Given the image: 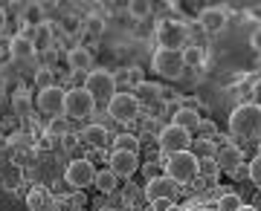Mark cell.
Listing matches in <instances>:
<instances>
[{"label":"cell","instance_id":"obj_17","mask_svg":"<svg viewBox=\"0 0 261 211\" xmlns=\"http://www.w3.org/2000/svg\"><path fill=\"white\" fill-rule=\"evenodd\" d=\"M20 23L29 26V29L47 23V6H44V3H27V6L20 9Z\"/></svg>","mask_w":261,"mask_h":211},{"label":"cell","instance_id":"obj_35","mask_svg":"<svg viewBox=\"0 0 261 211\" xmlns=\"http://www.w3.org/2000/svg\"><path fill=\"white\" fill-rule=\"evenodd\" d=\"M247 168H250V183H252V185H258V188H261V154L252 156V162H250Z\"/></svg>","mask_w":261,"mask_h":211},{"label":"cell","instance_id":"obj_14","mask_svg":"<svg viewBox=\"0 0 261 211\" xmlns=\"http://www.w3.org/2000/svg\"><path fill=\"white\" fill-rule=\"evenodd\" d=\"M218 165H221V171H226V174H235L238 168H241V162H244V150H241V145H224V147H218Z\"/></svg>","mask_w":261,"mask_h":211},{"label":"cell","instance_id":"obj_11","mask_svg":"<svg viewBox=\"0 0 261 211\" xmlns=\"http://www.w3.org/2000/svg\"><path fill=\"white\" fill-rule=\"evenodd\" d=\"M177 188L180 185L174 183V179H168L166 174L163 176H154V179H148L145 183V197H148V202H174V197H177Z\"/></svg>","mask_w":261,"mask_h":211},{"label":"cell","instance_id":"obj_44","mask_svg":"<svg viewBox=\"0 0 261 211\" xmlns=\"http://www.w3.org/2000/svg\"><path fill=\"white\" fill-rule=\"evenodd\" d=\"M258 67H261V55H258Z\"/></svg>","mask_w":261,"mask_h":211},{"label":"cell","instance_id":"obj_31","mask_svg":"<svg viewBox=\"0 0 261 211\" xmlns=\"http://www.w3.org/2000/svg\"><path fill=\"white\" fill-rule=\"evenodd\" d=\"M154 6H151V0H130L128 3V15L134 20H148Z\"/></svg>","mask_w":261,"mask_h":211},{"label":"cell","instance_id":"obj_30","mask_svg":"<svg viewBox=\"0 0 261 211\" xmlns=\"http://www.w3.org/2000/svg\"><path fill=\"white\" fill-rule=\"evenodd\" d=\"M56 70H47V67H38L35 70V87L38 93H44V90H53L56 87Z\"/></svg>","mask_w":261,"mask_h":211},{"label":"cell","instance_id":"obj_25","mask_svg":"<svg viewBox=\"0 0 261 211\" xmlns=\"http://www.w3.org/2000/svg\"><path fill=\"white\" fill-rule=\"evenodd\" d=\"M93 185H96L102 194H113L116 188H119V176L113 174L111 168H105V171H96V183H93Z\"/></svg>","mask_w":261,"mask_h":211},{"label":"cell","instance_id":"obj_9","mask_svg":"<svg viewBox=\"0 0 261 211\" xmlns=\"http://www.w3.org/2000/svg\"><path fill=\"white\" fill-rule=\"evenodd\" d=\"M108 116L116 122H134L137 116H140V101H137V96L128 90L116 93L111 101H108Z\"/></svg>","mask_w":261,"mask_h":211},{"label":"cell","instance_id":"obj_2","mask_svg":"<svg viewBox=\"0 0 261 211\" xmlns=\"http://www.w3.org/2000/svg\"><path fill=\"white\" fill-rule=\"evenodd\" d=\"M163 174L174 179L177 185L195 183L197 179V156L192 150H180V154H163Z\"/></svg>","mask_w":261,"mask_h":211},{"label":"cell","instance_id":"obj_29","mask_svg":"<svg viewBox=\"0 0 261 211\" xmlns=\"http://www.w3.org/2000/svg\"><path fill=\"white\" fill-rule=\"evenodd\" d=\"M192 154L197 159H212V156H218V147L212 139H192Z\"/></svg>","mask_w":261,"mask_h":211},{"label":"cell","instance_id":"obj_15","mask_svg":"<svg viewBox=\"0 0 261 211\" xmlns=\"http://www.w3.org/2000/svg\"><path fill=\"white\" fill-rule=\"evenodd\" d=\"M67 64H70V70L73 73H90L93 70V52L87 49V46H82V44H75V46H70V52H67Z\"/></svg>","mask_w":261,"mask_h":211},{"label":"cell","instance_id":"obj_24","mask_svg":"<svg viewBox=\"0 0 261 211\" xmlns=\"http://www.w3.org/2000/svg\"><path fill=\"white\" fill-rule=\"evenodd\" d=\"M218 176H221V165H218V159H197V179H206V183H218Z\"/></svg>","mask_w":261,"mask_h":211},{"label":"cell","instance_id":"obj_10","mask_svg":"<svg viewBox=\"0 0 261 211\" xmlns=\"http://www.w3.org/2000/svg\"><path fill=\"white\" fill-rule=\"evenodd\" d=\"M226 18H229L226 6H203L197 12V26L203 29L206 35H218V32L226 29Z\"/></svg>","mask_w":261,"mask_h":211},{"label":"cell","instance_id":"obj_41","mask_svg":"<svg viewBox=\"0 0 261 211\" xmlns=\"http://www.w3.org/2000/svg\"><path fill=\"white\" fill-rule=\"evenodd\" d=\"M252 99H255V104L261 107V78L255 84H252Z\"/></svg>","mask_w":261,"mask_h":211},{"label":"cell","instance_id":"obj_34","mask_svg":"<svg viewBox=\"0 0 261 211\" xmlns=\"http://www.w3.org/2000/svg\"><path fill=\"white\" fill-rule=\"evenodd\" d=\"M20 179H23V174H20V168H12V165H6V168H3V183L9 185V188H18V185H20Z\"/></svg>","mask_w":261,"mask_h":211},{"label":"cell","instance_id":"obj_4","mask_svg":"<svg viewBox=\"0 0 261 211\" xmlns=\"http://www.w3.org/2000/svg\"><path fill=\"white\" fill-rule=\"evenodd\" d=\"M157 44L160 49H186L189 46V26L177 18H166L157 23Z\"/></svg>","mask_w":261,"mask_h":211},{"label":"cell","instance_id":"obj_6","mask_svg":"<svg viewBox=\"0 0 261 211\" xmlns=\"http://www.w3.org/2000/svg\"><path fill=\"white\" fill-rule=\"evenodd\" d=\"M96 110V99L90 96V93L84 90V87H70L67 90V96H64V116L67 119H87L90 113Z\"/></svg>","mask_w":261,"mask_h":211},{"label":"cell","instance_id":"obj_8","mask_svg":"<svg viewBox=\"0 0 261 211\" xmlns=\"http://www.w3.org/2000/svg\"><path fill=\"white\" fill-rule=\"evenodd\" d=\"M64 183L73 188V191H84L87 185L96 183V168L90 159H73L70 165L64 168Z\"/></svg>","mask_w":261,"mask_h":211},{"label":"cell","instance_id":"obj_26","mask_svg":"<svg viewBox=\"0 0 261 211\" xmlns=\"http://www.w3.org/2000/svg\"><path fill=\"white\" fill-rule=\"evenodd\" d=\"M82 32L87 38H99L105 32V15L102 12H93V15H87V18L82 20Z\"/></svg>","mask_w":261,"mask_h":211},{"label":"cell","instance_id":"obj_13","mask_svg":"<svg viewBox=\"0 0 261 211\" xmlns=\"http://www.w3.org/2000/svg\"><path fill=\"white\" fill-rule=\"evenodd\" d=\"M108 162H111V171L116 176H134L137 174V171H140V154H128V150H111V159H108Z\"/></svg>","mask_w":261,"mask_h":211},{"label":"cell","instance_id":"obj_37","mask_svg":"<svg viewBox=\"0 0 261 211\" xmlns=\"http://www.w3.org/2000/svg\"><path fill=\"white\" fill-rule=\"evenodd\" d=\"M142 81H145V75H142L140 67H128V84H130V90H134V87H140Z\"/></svg>","mask_w":261,"mask_h":211},{"label":"cell","instance_id":"obj_33","mask_svg":"<svg viewBox=\"0 0 261 211\" xmlns=\"http://www.w3.org/2000/svg\"><path fill=\"white\" fill-rule=\"evenodd\" d=\"M215 208H218V211H241L244 202H241V197H238V194L226 191V194H221V200H218V205H215Z\"/></svg>","mask_w":261,"mask_h":211},{"label":"cell","instance_id":"obj_22","mask_svg":"<svg viewBox=\"0 0 261 211\" xmlns=\"http://www.w3.org/2000/svg\"><path fill=\"white\" fill-rule=\"evenodd\" d=\"M27 205H29V211H49L53 208V197H49V191L47 188H29V194H27Z\"/></svg>","mask_w":261,"mask_h":211},{"label":"cell","instance_id":"obj_1","mask_svg":"<svg viewBox=\"0 0 261 211\" xmlns=\"http://www.w3.org/2000/svg\"><path fill=\"white\" fill-rule=\"evenodd\" d=\"M229 136L238 142H255L261 136V107L255 101H244L229 113Z\"/></svg>","mask_w":261,"mask_h":211},{"label":"cell","instance_id":"obj_32","mask_svg":"<svg viewBox=\"0 0 261 211\" xmlns=\"http://www.w3.org/2000/svg\"><path fill=\"white\" fill-rule=\"evenodd\" d=\"M113 150H128V154H140V139L134 133H119L113 139Z\"/></svg>","mask_w":261,"mask_h":211},{"label":"cell","instance_id":"obj_18","mask_svg":"<svg viewBox=\"0 0 261 211\" xmlns=\"http://www.w3.org/2000/svg\"><path fill=\"white\" fill-rule=\"evenodd\" d=\"M171 125H177V128L189 130V133H195V130L200 128V113H197L195 107H183V104H180L177 113L171 116Z\"/></svg>","mask_w":261,"mask_h":211},{"label":"cell","instance_id":"obj_40","mask_svg":"<svg viewBox=\"0 0 261 211\" xmlns=\"http://www.w3.org/2000/svg\"><path fill=\"white\" fill-rule=\"evenodd\" d=\"M6 58H12V52H9V41H0V61H6Z\"/></svg>","mask_w":261,"mask_h":211},{"label":"cell","instance_id":"obj_27","mask_svg":"<svg viewBox=\"0 0 261 211\" xmlns=\"http://www.w3.org/2000/svg\"><path fill=\"white\" fill-rule=\"evenodd\" d=\"M70 136V119L67 116H56L47 125V139H67Z\"/></svg>","mask_w":261,"mask_h":211},{"label":"cell","instance_id":"obj_39","mask_svg":"<svg viewBox=\"0 0 261 211\" xmlns=\"http://www.w3.org/2000/svg\"><path fill=\"white\" fill-rule=\"evenodd\" d=\"M250 44H252V49H255V52L261 55V26H255V29H252V35H250Z\"/></svg>","mask_w":261,"mask_h":211},{"label":"cell","instance_id":"obj_23","mask_svg":"<svg viewBox=\"0 0 261 211\" xmlns=\"http://www.w3.org/2000/svg\"><path fill=\"white\" fill-rule=\"evenodd\" d=\"M12 107H15V113H18L20 119L32 116V99H29L27 87H18V90L12 93Z\"/></svg>","mask_w":261,"mask_h":211},{"label":"cell","instance_id":"obj_38","mask_svg":"<svg viewBox=\"0 0 261 211\" xmlns=\"http://www.w3.org/2000/svg\"><path fill=\"white\" fill-rule=\"evenodd\" d=\"M61 29H64L67 35H73V32H82V23H79V20H73V18H67L64 23H61Z\"/></svg>","mask_w":261,"mask_h":211},{"label":"cell","instance_id":"obj_16","mask_svg":"<svg viewBox=\"0 0 261 211\" xmlns=\"http://www.w3.org/2000/svg\"><path fill=\"white\" fill-rule=\"evenodd\" d=\"M32 46H35V52H47V49L56 46V29H53L49 20L32 29Z\"/></svg>","mask_w":261,"mask_h":211},{"label":"cell","instance_id":"obj_36","mask_svg":"<svg viewBox=\"0 0 261 211\" xmlns=\"http://www.w3.org/2000/svg\"><path fill=\"white\" fill-rule=\"evenodd\" d=\"M197 133H200V139H218V128H215V122H206L200 119V128H197Z\"/></svg>","mask_w":261,"mask_h":211},{"label":"cell","instance_id":"obj_28","mask_svg":"<svg viewBox=\"0 0 261 211\" xmlns=\"http://www.w3.org/2000/svg\"><path fill=\"white\" fill-rule=\"evenodd\" d=\"M183 61H186V70L189 67H192V70H203V46L189 44L186 49H183Z\"/></svg>","mask_w":261,"mask_h":211},{"label":"cell","instance_id":"obj_3","mask_svg":"<svg viewBox=\"0 0 261 211\" xmlns=\"http://www.w3.org/2000/svg\"><path fill=\"white\" fill-rule=\"evenodd\" d=\"M151 70H154L160 78H168V81L183 78V73H186L183 49H157L154 58H151Z\"/></svg>","mask_w":261,"mask_h":211},{"label":"cell","instance_id":"obj_43","mask_svg":"<svg viewBox=\"0 0 261 211\" xmlns=\"http://www.w3.org/2000/svg\"><path fill=\"white\" fill-rule=\"evenodd\" d=\"M183 211H206L203 205H192V202H189V205H183Z\"/></svg>","mask_w":261,"mask_h":211},{"label":"cell","instance_id":"obj_21","mask_svg":"<svg viewBox=\"0 0 261 211\" xmlns=\"http://www.w3.org/2000/svg\"><path fill=\"white\" fill-rule=\"evenodd\" d=\"M9 52H12V58H15V61H29V58L38 55L35 46H32V41H29V38H23V35L9 38Z\"/></svg>","mask_w":261,"mask_h":211},{"label":"cell","instance_id":"obj_42","mask_svg":"<svg viewBox=\"0 0 261 211\" xmlns=\"http://www.w3.org/2000/svg\"><path fill=\"white\" fill-rule=\"evenodd\" d=\"M6 20H9V15H6V9H3V6H0V32L6 29Z\"/></svg>","mask_w":261,"mask_h":211},{"label":"cell","instance_id":"obj_20","mask_svg":"<svg viewBox=\"0 0 261 211\" xmlns=\"http://www.w3.org/2000/svg\"><path fill=\"white\" fill-rule=\"evenodd\" d=\"M87 147H105L108 142H111V133H108V128L105 125H90V128L82 130V136H79Z\"/></svg>","mask_w":261,"mask_h":211},{"label":"cell","instance_id":"obj_19","mask_svg":"<svg viewBox=\"0 0 261 211\" xmlns=\"http://www.w3.org/2000/svg\"><path fill=\"white\" fill-rule=\"evenodd\" d=\"M134 96H137V101H140V107H151V104H160V93H163V87L154 81H142L140 87H134Z\"/></svg>","mask_w":261,"mask_h":211},{"label":"cell","instance_id":"obj_12","mask_svg":"<svg viewBox=\"0 0 261 211\" xmlns=\"http://www.w3.org/2000/svg\"><path fill=\"white\" fill-rule=\"evenodd\" d=\"M64 96H67V87H61V84H56L53 90H44L38 93V110L47 113V116H64Z\"/></svg>","mask_w":261,"mask_h":211},{"label":"cell","instance_id":"obj_7","mask_svg":"<svg viewBox=\"0 0 261 211\" xmlns=\"http://www.w3.org/2000/svg\"><path fill=\"white\" fill-rule=\"evenodd\" d=\"M157 145L163 154H180V150H192V133L177 125H163L157 130Z\"/></svg>","mask_w":261,"mask_h":211},{"label":"cell","instance_id":"obj_5","mask_svg":"<svg viewBox=\"0 0 261 211\" xmlns=\"http://www.w3.org/2000/svg\"><path fill=\"white\" fill-rule=\"evenodd\" d=\"M82 87L96 99V104H99V101H111L113 96H116V81H113V73H111V70H102V67H99V70H90V73L84 75Z\"/></svg>","mask_w":261,"mask_h":211}]
</instances>
